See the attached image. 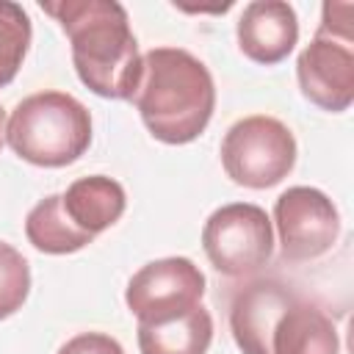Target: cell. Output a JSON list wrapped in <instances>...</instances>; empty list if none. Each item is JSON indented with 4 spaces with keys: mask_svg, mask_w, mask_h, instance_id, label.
Segmentation results:
<instances>
[{
    "mask_svg": "<svg viewBox=\"0 0 354 354\" xmlns=\"http://www.w3.org/2000/svg\"><path fill=\"white\" fill-rule=\"evenodd\" d=\"M72 44V64L86 88L105 100H130L141 80V53L130 19L116 0L41 3Z\"/></svg>",
    "mask_w": 354,
    "mask_h": 354,
    "instance_id": "cell-1",
    "label": "cell"
},
{
    "mask_svg": "<svg viewBox=\"0 0 354 354\" xmlns=\"http://www.w3.org/2000/svg\"><path fill=\"white\" fill-rule=\"evenodd\" d=\"M210 340H213V318L202 304L171 321L138 324L141 354H207Z\"/></svg>",
    "mask_w": 354,
    "mask_h": 354,
    "instance_id": "cell-13",
    "label": "cell"
},
{
    "mask_svg": "<svg viewBox=\"0 0 354 354\" xmlns=\"http://www.w3.org/2000/svg\"><path fill=\"white\" fill-rule=\"evenodd\" d=\"M25 235L33 243V249L44 254H72L94 241V235L72 224V218L64 210L61 194H50L30 207L25 218Z\"/></svg>",
    "mask_w": 354,
    "mask_h": 354,
    "instance_id": "cell-14",
    "label": "cell"
},
{
    "mask_svg": "<svg viewBox=\"0 0 354 354\" xmlns=\"http://www.w3.org/2000/svg\"><path fill=\"white\" fill-rule=\"evenodd\" d=\"M30 44V17L14 0H0V88L8 86Z\"/></svg>",
    "mask_w": 354,
    "mask_h": 354,
    "instance_id": "cell-15",
    "label": "cell"
},
{
    "mask_svg": "<svg viewBox=\"0 0 354 354\" xmlns=\"http://www.w3.org/2000/svg\"><path fill=\"white\" fill-rule=\"evenodd\" d=\"M274 224L279 235V252L290 263L326 254L340 235V216L335 202L310 185H293L277 196Z\"/></svg>",
    "mask_w": 354,
    "mask_h": 354,
    "instance_id": "cell-7",
    "label": "cell"
},
{
    "mask_svg": "<svg viewBox=\"0 0 354 354\" xmlns=\"http://www.w3.org/2000/svg\"><path fill=\"white\" fill-rule=\"evenodd\" d=\"M6 141L22 160L58 169L75 163L88 149L91 113L66 91H39L11 111Z\"/></svg>",
    "mask_w": 354,
    "mask_h": 354,
    "instance_id": "cell-3",
    "label": "cell"
},
{
    "mask_svg": "<svg viewBox=\"0 0 354 354\" xmlns=\"http://www.w3.org/2000/svg\"><path fill=\"white\" fill-rule=\"evenodd\" d=\"M351 14H354V6L351 3H324L318 33L321 36H329V39H337L343 44H351V39H354Z\"/></svg>",
    "mask_w": 354,
    "mask_h": 354,
    "instance_id": "cell-17",
    "label": "cell"
},
{
    "mask_svg": "<svg viewBox=\"0 0 354 354\" xmlns=\"http://www.w3.org/2000/svg\"><path fill=\"white\" fill-rule=\"evenodd\" d=\"M296 77L301 94L332 113L346 111L354 102V53L351 44L315 33V39L299 53Z\"/></svg>",
    "mask_w": 354,
    "mask_h": 354,
    "instance_id": "cell-8",
    "label": "cell"
},
{
    "mask_svg": "<svg viewBox=\"0 0 354 354\" xmlns=\"http://www.w3.org/2000/svg\"><path fill=\"white\" fill-rule=\"evenodd\" d=\"M61 196H64V210L72 218V224L88 235H100L102 230L116 224L127 207L124 188L105 174L80 177Z\"/></svg>",
    "mask_w": 354,
    "mask_h": 354,
    "instance_id": "cell-12",
    "label": "cell"
},
{
    "mask_svg": "<svg viewBox=\"0 0 354 354\" xmlns=\"http://www.w3.org/2000/svg\"><path fill=\"white\" fill-rule=\"evenodd\" d=\"M293 296L296 290L277 279H257L235 293L230 329L243 354H271V332Z\"/></svg>",
    "mask_w": 354,
    "mask_h": 354,
    "instance_id": "cell-9",
    "label": "cell"
},
{
    "mask_svg": "<svg viewBox=\"0 0 354 354\" xmlns=\"http://www.w3.org/2000/svg\"><path fill=\"white\" fill-rule=\"evenodd\" d=\"M58 354H124V348L105 332H80L69 337L58 348Z\"/></svg>",
    "mask_w": 354,
    "mask_h": 354,
    "instance_id": "cell-18",
    "label": "cell"
},
{
    "mask_svg": "<svg viewBox=\"0 0 354 354\" xmlns=\"http://www.w3.org/2000/svg\"><path fill=\"white\" fill-rule=\"evenodd\" d=\"M144 127L163 144L199 138L216 108L207 66L183 47H152L141 55V80L130 97Z\"/></svg>",
    "mask_w": 354,
    "mask_h": 354,
    "instance_id": "cell-2",
    "label": "cell"
},
{
    "mask_svg": "<svg viewBox=\"0 0 354 354\" xmlns=\"http://www.w3.org/2000/svg\"><path fill=\"white\" fill-rule=\"evenodd\" d=\"M296 163V138L274 116L238 119L221 138V166L243 188H271L282 183Z\"/></svg>",
    "mask_w": 354,
    "mask_h": 354,
    "instance_id": "cell-4",
    "label": "cell"
},
{
    "mask_svg": "<svg viewBox=\"0 0 354 354\" xmlns=\"http://www.w3.org/2000/svg\"><path fill=\"white\" fill-rule=\"evenodd\" d=\"M337 351H340V340L332 318L321 307L304 301L301 296H293L271 332V354H337Z\"/></svg>",
    "mask_w": 354,
    "mask_h": 354,
    "instance_id": "cell-11",
    "label": "cell"
},
{
    "mask_svg": "<svg viewBox=\"0 0 354 354\" xmlns=\"http://www.w3.org/2000/svg\"><path fill=\"white\" fill-rule=\"evenodd\" d=\"M30 293V268L22 252L0 241V321L14 315Z\"/></svg>",
    "mask_w": 354,
    "mask_h": 354,
    "instance_id": "cell-16",
    "label": "cell"
},
{
    "mask_svg": "<svg viewBox=\"0 0 354 354\" xmlns=\"http://www.w3.org/2000/svg\"><path fill=\"white\" fill-rule=\"evenodd\" d=\"M205 296V274L188 257H160L141 266L124 290L138 324H160L194 310Z\"/></svg>",
    "mask_w": 354,
    "mask_h": 354,
    "instance_id": "cell-6",
    "label": "cell"
},
{
    "mask_svg": "<svg viewBox=\"0 0 354 354\" xmlns=\"http://www.w3.org/2000/svg\"><path fill=\"white\" fill-rule=\"evenodd\" d=\"M241 53L263 66L279 64L299 41V19L285 0H254L243 6L235 28Z\"/></svg>",
    "mask_w": 354,
    "mask_h": 354,
    "instance_id": "cell-10",
    "label": "cell"
},
{
    "mask_svg": "<svg viewBox=\"0 0 354 354\" xmlns=\"http://www.w3.org/2000/svg\"><path fill=\"white\" fill-rule=\"evenodd\" d=\"M6 111H3V105H0V147H3V141H6Z\"/></svg>",
    "mask_w": 354,
    "mask_h": 354,
    "instance_id": "cell-19",
    "label": "cell"
},
{
    "mask_svg": "<svg viewBox=\"0 0 354 354\" xmlns=\"http://www.w3.org/2000/svg\"><path fill=\"white\" fill-rule=\"evenodd\" d=\"M202 249L210 266L232 279L260 271L274 252L268 213L252 202H230L213 210L202 227Z\"/></svg>",
    "mask_w": 354,
    "mask_h": 354,
    "instance_id": "cell-5",
    "label": "cell"
}]
</instances>
